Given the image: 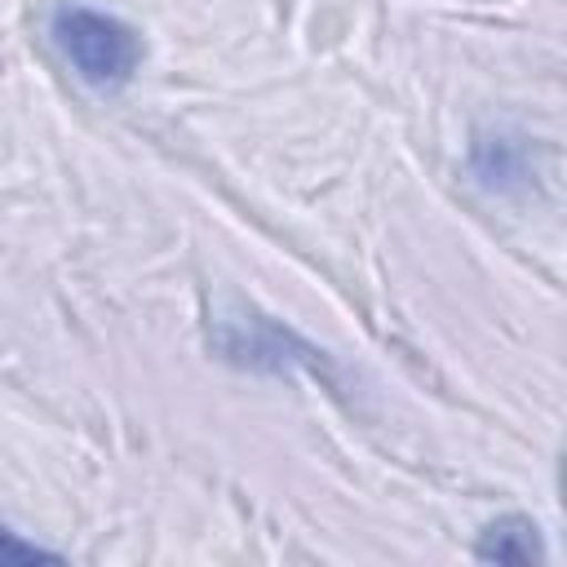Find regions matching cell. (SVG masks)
Returning <instances> with one entry per match:
<instances>
[{
    "instance_id": "obj_1",
    "label": "cell",
    "mask_w": 567,
    "mask_h": 567,
    "mask_svg": "<svg viewBox=\"0 0 567 567\" xmlns=\"http://www.w3.org/2000/svg\"><path fill=\"white\" fill-rule=\"evenodd\" d=\"M53 44L71 62V71L93 84V89H120L133 80L142 62V40L137 31L102 9L89 4H62L53 13Z\"/></svg>"
},
{
    "instance_id": "obj_2",
    "label": "cell",
    "mask_w": 567,
    "mask_h": 567,
    "mask_svg": "<svg viewBox=\"0 0 567 567\" xmlns=\"http://www.w3.org/2000/svg\"><path fill=\"white\" fill-rule=\"evenodd\" d=\"M474 554L483 563H540L545 558V545H540V532H536L532 518L509 514V518H496L483 532V540H478Z\"/></svg>"
},
{
    "instance_id": "obj_3",
    "label": "cell",
    "mask_w": 567,
    "mask_h": 567,
    "mask_svg": "<svg viewBox=\"0 0 567 567\" xmlns=\"http://www.w3.org/2000/svg\"><path fill=\"white\" fill-rule=\"evenodd\" d=\"M35 558H58V554L44 549V545H35V540L13 536L9 527H0V563H35Z\"/></svg>"
}]
</instances>
